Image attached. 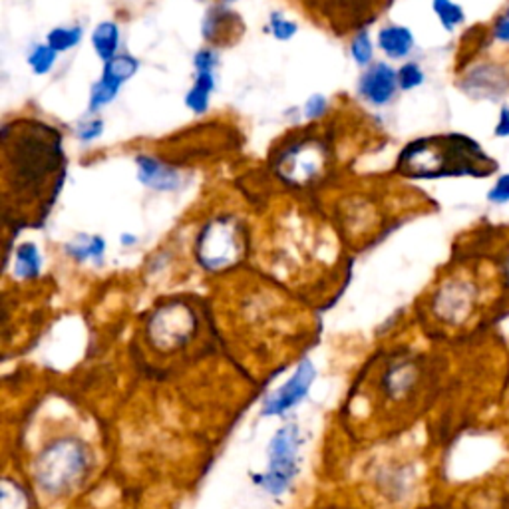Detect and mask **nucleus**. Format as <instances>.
Here are the masks:
<instances>
[{"label": "nucleus", "mask_w": 509, "mask_h": 509, "mask_svg": "<svg viewBox=\"0 0 509 509\" xmlns=\"http://www.w3.org/2000/svg\"><path fill=\"white\" fill-rule=\"evenodd\" d=\"M321 166L322 151L319 148H311L309 144H297L283 156L279 169L283 171L284 179L303 183L311 179L312 176H317Z\"/></svg>", "instance_id": "9"}, {"label": "nucleus", "mask_w": 509, "mask_h": 509, "mask_svg": "<svg viewBox=\"0 0 509 509\" xmlns=\"http://www.w3.org/2000/svg\"><path fill=\"white\" fill-rule=\"evenodd\" d=\"M121 243H124V245H131V243H136V237L134 235H121Z\"/></svg>", "instance_id": "32"}, {"label": "nucleus", "mask_w": 509, "mask_h": 509, "mask_svg": "<svg viewBox=\"0 0 509 509\" xmlns=\"http://www.w3.org/2000/svg\"><path fill=\"white\" fill-rule=\"evenodd\" d=\"M494 134L497 138H509V108L502 110V114H500V120H497Z\"/></svg>", "instance_id": "30"}, {"label": "nucleus", "mask_w": 509, "mask_h": 509, "mask_svg": "<svg viewBox=\"0 0 509 509\" xmlns=\"http://www.w3.org/2000/svg\"><path fill=\"white\" fill-rule=\"evenodd\" d=\"M351 53H352V58H354V62L356 64H360V66H366L372 60V43H370V38L366 33L359 34L354 40H352V44H351Z\"/></svg>", "instance_id": "24"}, {"label": "nucleus", "mask_w": 509, "mask_h": 509, "mask_svg": "<svg viewBox=\"0 0 509 509\" xmlns=\"http://www.w3.org/2000/svg\"><path fill=\"white\" fill-rule=\"evenodd\" d=\"M494 34H495V40H500V43H509V16L507 14L495 24Z\"/></svg>", "instance_id": "31"}, {"label": "nucleus", "mask_w": 509, "mask_h": 509, "mask_svg": "<svg viewBox=\"0 0 509 509\" xmlns=\"http://www.w3.org/2000/svg\"><path fill=\"white\" fill-rule=\"evenodd\" d=\"M314 366L311 360H303L301 366L297 369V372L293 374V379L283 386V389L271 396V400L264 406V414H283L284 410H289L291 406L297 404L301 399L307 396L311 384L314 380Z\"/></svg>", "instance_id": "8"}, {"label": "nucleus", "mask_w": 509, "mask_h": 509, "mask_svg": "<svg viewBox=\"0 0 509 509\" xmlns=\"http://www.w3.org/2000/svg\"><path fill=\"white\" fill-rule=\"evenodd\" d=\"M424 366L414 356H402L392 360L382 372V392L389 400H406L418 392L424 384Z\"/></svg>", "instance_id": "6"}, {"label": "nucleus", "mask_w": 509, "mask_h": 509, "mask_svg": "<svg viewBox=\"0 0 509 509\" xmlns=\"http://www.w3.org/2000/svg\"><path fill=\"white\" fill-rule=\"evenodd\" d=\"M43 267V259L34 243H23L16 249V259H14V274L20 279H34Z\"/></svg>", "instance_id": "15"}, {"label": "nucleus", "mask_w": 509, "mask_h": 509, "mask_svg": "<svg viewBox=\"0 0 509 509\" xmlns=\"http://www.w3.org/2000/svg\"><path fill=\"white\" fill-rule=\"evenodd\" d=\"M101 131H104V124H101L100 120H91V121H88V124H84L82 128H80L78 134L84 141H90V139L100 138Z\"/></svg>", "instance_id": "29"}, {"label": "nucleus", "mask_w": 509, "mask_h": 509, "mask_svg": "<svg viewBox=\"0 0 509 509\" xmlns=\"http://www.w3.org/2000/svg\"><path fill=\"white\" fill-rule=\"evenodd\" d=\"M495 164L472 138L447 134L416 139L406 146L399 158V171L408 178L447 176H490Z\"/></svg>", "instance_id": "1"}, {"label": "nucleus", "mask_w": 509, "mask_h": 509, "mask_svg": "<svg viewBox=\"0 0 509 509\" xmlns=\"http://www.w3.org/2000/svg\"><path fill=\"white\" fill-rule=\"evenodd\" d=\"M379 46L382 48V53L390 58H404L410 54V50L414 48V36L408 28L390 24L384 26L379 33Z\"/></svg>", "instance_id": "12"}, {"label": "nucleus", "mask_w": 509, "mask_h": 509, "mask_svg": "<svg viewBox=\"0 0 509 509\" xmlns=\"http://www.w3.org/2000/svg\"><path fill=\"white\" fill-rule=\"evenodd\" d=\"M216 88V78L213 72H197L196 82H193L189 94L186 96V104L196 114H206L209 108L211 91Z\"/></svg>", "instance_id": "13"}, {"label": "nucleus", "mask_w": 509, "mask_h": 509, "mask_svg": "<svg viewBox=\"0 0 509 509\" xmlns=\"http://www.w3.org/2000/svg\"><path fill=\"white\" fill-rule=\"evenodd\" d=\"M66 251L72 254L76 261H88V259L101 261V257H104V251H106V243L101 237L82 235V237H78L74 243H70Z\"/></svg>", "instance_id": "17"}, {"label": "nucleus", "mask_w": 509, "mask_h": 509, "mask_svg": "<svg viewBox=\"0 0 509 509\" xmlns=\"http://www.w3.org/2000/svg\"><path fill=\"white\" fill-rule=\"evenodd\" d=\"M217 64V56L211 50H201L196 56V68L197 72H213V68Z\"/></svg>", "instance_id": "28"}, {"label": "nucleus", "mask_w": 509, "mask_h": 509, "mask_svg": "<svg viewBox=\"0 0 509 509\" xmlns=\"http://www.w3.org/2000/svg\"><path fill=\"white\" fill-rule=\"evenodd\" d=\"M324 108H327V100L319 94H314L312 98H309L307 104H304V116L309 120H317L319 116L324 114Z\"/></svg>", "instance_id": "27"}, {"label": "nucleus", "mask_w": 509, "mask_h": 509, "mask_svg": "<svg viewBox=\"0 0 509 509\" xmlns=\"http://www.w3.org/2000/svg\"><path fill=\"white\" fill-rule=\"evenodd\" d=\"M399 88V72L389 64L379 62L360 78V94L374 106L389 104Z\"/></svg>", "instance_id": "10"}, {"label": "nucleus", "mask_w": 509, "mask_h": 509, "mask_svg": "<svg viewBox=\"0 0 509 509\" xmlns=\"http://www.w3.org/2000/svg\"><path fill=\"white\" fill-rule=\"evenodd\" d=\"M91 44H94L98 56L106 60V62H110L111 58H116L120 48V30L116 23H101L94 30V34H91Z\"/></svg>", "instance_id": "14"}, {"label": "nucleus", "mask_w": 509, "mask_h": 509, "mask_svg": "<svg viewBox=\"0 0 509 509\" xmlns=\"http://www.w3.org/2000/svg\"><path fill=\"white\" fill-rule=\"evenodd\" d=\"M475 294L470 284L466 283H450L436 294L434 312L444 322L460 324L472 314Z\"/></svg>", "instance_id": "7"}, {"label": "nucleus", "mask_w": 509, "mask_h": 509, "mask_svg": "<svg viewBox=\"0 0 509 509\" xmlns=\"http://www.w3.org/2000/svg\"><path fill=\"white\" fill-rule=\"evenodd\" d=\"M118 91H120V84L110 82L106 78H100V82H96L94 88H91L90 111H96L101 106L110 104V101L118 96Z\"/></svg>", "instance_id": "21"}, {"label": "nucleus", "mask_w": 509, "mask_h": 509, "mask_svg": "<svg viewBox=\"0 0 509 509\" xmlns=\"http://www.w3.org/2000/svg\"><path fill=\"white\" fill-rule=\"evenodd\" d=\"M48 46L56 50V53H66V50L74 48L80 40H82V28L72 26V28H62L58 26L53 33L48 34Z\"/></svg>", "instance_id": "18"}, {"label": "nucleus", "mask_w": 509, "mask_h": 509, "mask_svg": "<svg viewBox=\"0 0 509 509\" xmlns=\"http://www.w3.org/2000/svg\"><path fill=\"white\" fill-rule=\"evenodd\" d=\"M432 8L446 30H454L456 26H460L466 18L462 6L452 3V0H434Z\"/></svg>", "instance_id": "19"}, {"label": "nucleus", "mask_w": 509, "mask_h": 509, "mask_svg": "<svg viewBox=\"0 0 509 509\" xmlns=\"http://www.w3.org/2000/svg\"><path fill=\"white\" fill-rule=\"evenodd\" d=\"M3 509H30L28 492L8 477L3 482Z\"/></svg>", "instance_id": "20"}, {"label": "nucleus", "mask_w": 509, "mask_h": 509, "mask_svg": "<svg viewBox=\"0 0 509 509\" xmlns=\"http://www.w3.org/2000/svg\"><path fill=\"white\" fill-rule=\"evenodd\" d=\"M424 82V72L418 64L408 62L399 70V86L402 90H414Z\"/></svg>", "instance_id": "23"}, {"label": "nucleus", "mask_w": 509, "mask_h": 509, "mask_svg": "<svg viewBox=\"0 0 509 509\" xmlns=\"http://www.w3.org/2000/svg\"><path fill=\"white\" fill-rule=\"evenodd\" d=\"M271 30L273 36L277 40H291L294 34H297V24L293 20L283 18L279 13H274L271 16Z\"/></svg>", "instance_id": "25"}, {"label": "nucleus", "mask_w": 509, "mask_h": 509, "mask_svg": "<svg viewBox=\"0 0 509 509\" xmlns=\"http://www.w3.org/2000/svg\"><path fill=\"white\" fill-rule=\"evenodd\" d=\"M138 66L139 62L134 56H128V54H118L116 58H111L110 62H106L104 66V74L101 78L110 80V82L114 84H124L126 80H130L138 72Z\"/></svg>", "instance_id": "16"}, {"label": "nucleus", "mask_w": 509, "mask_h": 509, "mask_svg": "<svg viewBox=\"0 0 509 509\" xmlns=\"http://www.w3.org/2000/svg\"><path fill=\"white\" fill-rule=\"evenodd\" d=\"M241 243L237 237V227L231 219H213L201 231L197 241V259L206 269L217 271L227 267L239 257Z\"/></svg>", "instance_id": "5"}, {"label": "nucleus", "mask_w": 509, "mask_h": 509, "mask_svg": "<svg viewBox=\"0 0 509 509\" xmlns=\"http://www.w3.org/2000/svg\"><path fill=\"white\" fill-rule=\"evenodd\" d=\"M197 331V317L181 303L158 309L148 321V339L159 352H173L186 346Z\"/></svg>", "instance_id": "3"}, {"label": "nucleus", "mask_w": 509, "mask_h": 509, "mask_svg": "<svg viewBox=\"0 0 509 509\" xmlns=\"http://www.w3.org/2000/svg\"><path fill=\"white\" fill-rule=\"evenodd\" d=\"M94 466L90 446L76 436H62L48 442L33 462L38 490L50 497H64L82 485Z\"/></svg>", "instance_id": "2"}, {"label": "nucleus", "mask_w": 509, "mask_h": 509, "mask_svg": "<svg viewBox=\"0 0 509 509\" xmlns=\"http://www.w3.org/2000/svg\"><path fill=\"white\" fill-rule=\"evenodd\" d=\"M138 176L144 186L159 189V191L176 189L179 183V176L176 169L164 166L161 161H158L156 158H149V156L138 158Z\"/></svg>", "instance_id": "11"}, {"label": "nucleus", "mask_w": 509, "mask_h": 509, "mask_svg": "<svg viewBox=\"0 0 509 509\" xmlns=\"http://www.w3.org/2000/svg\"><path fill=\"white\" fill-rule=\"evenodd\" d=\"M56 50H53L48 44H40L33 50V54L28 56V64L34 70V74H48L56 62Z\"/></svg>", "instance_id": "22"}, {"label": "nucleus", "mask_w": 509, "mask_h": 509, "mask_svg": "<svg viewBox=\"0 0 509 509\" xmlns=\"http://www.w3.org/2000/svg\"><path fill=\"white\" fill-rule=\"evenodd\" d=\"M487 199L492 203H497V206L509 203V173H505V176L495 181V186L490 189V193H487Z\"/></svg>", "instance_id": "26"}, {"label": "nucleus", "mask_w": 509, "mask_h": 509, "mask_svg": "<svg viewBox=\"0 0 509 509\" xmlns=\"http://www.w3.org/2000/svg\"><path fill=\"white\" fill-rule=\"evenodd\" d=\"M297 450H299V430L297 426H284L273 436L269 447V467L259 475V484L273 495H279L291 485L297 474Z\"/></svg>", "instance_id": "4"}]
</instances>
